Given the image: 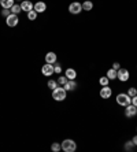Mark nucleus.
<instances>
[{"instance_id": "obj_26", "label": "nucleus", "mask_w": 137, "mask_h": 152, "mask_svg": "<svg viewBox=\"0 0 137 152\" xmlns=\"http://www.w3.org/2000/svg\"><path fill=\"white\" fill-rule=\"evenodd\" d=\"M10 14H11V10H10V8H3V10H1V15H3L4 18H7Z\"/></svg>"}, {"instance_id": "obj_22", "label": "nucleus", "mask_w": 137, "mask_h": 152, "mask_svg": "<svg viewBox=\"0 0 137 152\" xmlns=\"http://www.w3.org/2000/svg\"><path fill=\"white\" fill-rule=\"evenodd\" d=\"M108 81H110V80H108V77L106 75V77H101L100 80H99V84H100L101 86H106V85H108Z\"/></svg>"}, {"instance_id": "obj_24", "label": "nucleus", "mask_w": 137, "mask_h": 152, "mask_svg": "<svg viewBox=\"0 0 137 152\" xmlns=\"http://www.w3.org/2000/svg\"><path fill=\"white\" fill-rule=\"evenodd\" d=\"M67 81H68V80H67V77H66V75H65V77H59L58 78V85H62V86H63V85H65Z\"/></svg>"}, {"instance_id": "obj_18", "label": "nucleus", "mask_w": 137, "mask_h": 152, "mask_svg": "<svg viewBox=\"0 0 137 152\" xmlns=\"http://www.w3.org/2000/svg\"><path fill=\"white\" fill-rule=\"evenodd\" d=\"M37 12L34 10H32V11H29V12H28V19H29V21H36L37 19Z\"/></svg>"}, {"instance_id": "obj_9", "label": "nucleus", "mask_w": 137, "mask_h": 152, "mask_svg": "<svg viewBox=\"0 0 137 152\" xmlns=\"http://www.w3.org/2000/svg\"><path fill=\"white\" fill-rule=\"evenodd\" d=\"M112 95V89L108 86V85H106V86H103V88L100 89V97L101 99H110Z\"/></svg>"}, {"instance_id": "obj_25", "label": "nucleus", "mask_w": 137, "mask_h": 152, "mask_svg": "<svg viewBox=\"0 0 137 152\" xmlns=\"http://www.w3.org/2000/svg\"><path fill=\"white\" fill-rule=\"evenodd\" d=\"M133 147H134L133 141H128V142H125V149H126V151H132V149H133Z\"/></svg>"}, {"instance_id": "obj_19", "label": "nucleus", "mask_w": 137, "mask_h": 152, "mask_svg": "<svg viewBox=\"0 0 137 152\" xmlns=\"http://www.w3.org/2000/svg\"><path fill=\"white\" fill-rule=\"evenodd\" d=\"M107 77H108V80H115L117 78V70L110 69V70L107 71Z\"/></svg>"}, {"instance_id": "obj_17", "label": "nucleus", "mask_w": 137, "mask_h": 152, "mask_svg": "<svg viewBox=\"0 0 137 152\" xmlns=\"http://www.w3.org/2000/svg\"><path fill=\"white\" fill-rule=\"evenodd\" d=\"M10 10H11V12H12V14H17V15H18L19 12L22 11L21 4H14V6H12V7L10 8Z\"/></svg>"}, {"instance_id": "obj_27", "label": "nucleus", "mask_w": 137, "mask_h": 152, "mask_svg": "<svg viewBox=\"0 0 137 152\" xmlns=\"http://www.w3.org/2000/svg\"><path fill=\"white\" fill-rule=\"evenodd\" d=\"M54 71L56 73V74H60V73H62V67H60V64L54 63Z\"/></svg>"}, {"instance_id": "obj_21", "label": "nucleus", "mask_w": 137, "mask_h": 152, "mask_svg": "<svg viewBox=\"0 0 137 152\" xmlns=\"http://www.w3.org/2000/svg\"><path fill=\"white\" fill-rule=\"evenodd\" d=\"M47 86L50 89H52V91H54V89L58 86V82L55 81V80H50V81H48V84H47Z\"/></svg>"}, {"instance_id": "obj_31", "label": "nucleus", "mask_w": 137, "mask_h": 152, "mask_svg": "<svg viewBox=\"0 0 137 152\" xmlns=\"http://www.w3.org/2000/svg\"><path fill=\"white\" fill-rule=\"evenodd\" d=\"M21 1H22V0H21Z\"/></svg>"}, {"instance_id": "obj_20", "label": "nucleus", "mask_w": 137, "mask_h": 152, "mask_svg": "<svg viewBox=\"0 0 137 152\" xmlns=\"http://www.w3.org/2000/svg\"><path fill=\"white\" fill-rule=\"evenodd\" d=\"M51 149L54 152H59L62 149V145L59 144V142H52V145H51Z\"/></svg>"}, {"instance_id": "obj_30", "label": "nucleus", "mask_w": 137, "mask_h": 152, "mask_svg": "<svg viewBox=\"0 0 137 152\" xmlns=\"http://www.w3.org/2000/svg\"><path fill=\"white\" fill-rule=\"evenodd\" d=\"M132 141H133V144L137 147V136H134V137H133V140H132Z\"/></svg>"}, {"instance_id": "obj_29", "label": "nucleus", "mask_w": 137, "mask_h": 152, "mask_svg": "<svg viewBox=\"0 0 137 152\" xmlns=\"http://www.w3.org/2000/svg\"><path fill=\"white\" fill-rule=\"evenodd\" d=\"M132 104H133V106H136V107H137V95H136V96H133V97H132Z\"/></svg>"}, {"instance_id": "obj_1", "label": "nucleus", "mask_w": 137, "mask_h": 152, "mask_svg": "<svg viewBox=\"0 0 137 152\" xmlns=\"http://www.w3.org/2000/svg\"><path fill=\"white\" fill-rule=\"evenodd\" d=\"M66 95H67V91L63 86H59V85L52 91V99L56 100V102H63L66 99Z\"/></svg>"}, {"instance_id": "obj_4", "label": "nucleus", "mask_w": 137, "mask_h": 152, "mask_svg": "<svg viewBox=\"0 0 137 152\" xmlns=\"http://www.w3.org/2000/svg\"><path fill=\"white\" fill-rule=\"evenodd\" d=\"M68 11H70V14H73V15L79 14V12L82 11V4L78 3V1H73V3H70V6H68Z\"/></svg>"}, {"instance_id": "obj_23", "label": "nucleus", "mask_w": 137, "mask_h": 152, "mask_svg": "<svg viewBox=\"0 0 137 152\" xmlns=\"http://www.w3.org/2000/svg\"><path fill=\"white\" fill-rule=\"evenodd\" d=\"M128 95H129L130 97H133V96H136V95H137V89L134 88V86L129 88V89H128Z\"/></svg>"}, {"instance_id": "obj_28", "label": "nucleus", "mask_w": 137, "mask_h": 152, "mask_svg": "<svg viewBox=\"0 0 137 152\" xmlns=\"http://www.w3.org/2000/svg\"><path fill=\"white\" fill-rule=\"evenodd\" d=\"M112 69H114V70H119V69H121V64H119L118 62H115V63L112 64Z\"/></svg>"}, {"instance_id": "obj_3", "label": "nucleus", "mask_w": 137, "mask_h": 152, "mask_svg": "<svg viewBox=\"0 0 137 152\" xmlns=\"http://www.w3.org/2000/svg\"><path fill=\"white\" fill-rule=\"evenodd\" d=\"M60 145H62V149L65 152H74L77 149V144L74 142V140H70V138L65 140Z\"/></svg>"}, {"instance_id": "obj_13", "label": "nucleus", "mask_w": 137, "mask_h": 152, "mask_svg": "<svg viewBox=\"0 0 137 152\" xmlns=\"http://www.w3.org/2000/svg\"><path fill=\"white\" fill-rule=\"evenodd\" d=\"M63 88H65L67 92H68V91H74V89L77 88V82L74 81V80H68V81L63 85Z\"/></svg>"}, {"instance_id": "obj_14", "label": "nucleus", "mask_w": 137, "mask_h": 152, "mask_svg": "<svg viewBox=\"0 0 137 152\" xmlns=\"http://www.w3.org/2000/svg\"><path fill=\"white\" fill-rule=\"evenodd\" d=\"M65 75L67 77V80H76L77 77V71L74 70V69H67L65 73Z\"/></svg>"}, {"instance_id": "obj_16", "label": "nucleus", "mask_w": 137, "mask_h": 152, "mask_svg": "<svg viewBox=\"0 0 137 152\" xmlns=\"http://www.w3.org/2000/svg\"><path fill=\"white\" fill-rule=\"evenodd\" d=\"M93 8V3L90 1V0H85L82 3V10H85V11H90Z\"/></svg>"}, {"instance_id": "obj_2", "label": "nucleus", "mask_w": 137, "mask_h": 152, "mask_svg": "<svg viewBox=\"0 0 137 152\" xmlns=\"http://www.w3.org/2000/svg\"><path fill=\"white\" fill-rule=\"evenodd\" d=\"M117 103H118L119 106L126 107V106H129V104H132V97H130L128 93H119V95L117 96Z\"/></svg>"}, {"instance_id": "obj_5", "label": "nucleus", "mask_w": 137, "mask_h": 152, "mask_svg": "<svg viewBox=\"0 0 137 152\" xmlns=\"http://www.w3.org/2000/svg\"><path fill=\"white\" fill-rule=\"evenodd\" d=\"M129 77H130V74L128 69H119V70H117V78H118L119 81L126 82L129 80Z\"/></svg>"}, {"instance_id": "obj_6", "label": "nucleus", "mask_w": 137, "mask_h": 152, "mask_svg": "<svg viewBox=\"0 0 137 152\" xmlns=\"http://www.w3.org/2000/svg\"><path fill=\"white\" fill-rule=\"evenodd\" d=\"M6 22H7V26H10V28H14V26L18 25V22H19V18L17 14H12L11 12L10 15H8L7 18H6Z\"/></svg>"}, {"instance_id": "obj_8", "label": "nucleus", "mask_w": 137, "mask_h": 152, "mask_svg": "<svg viewBox=\"0 0 137 152\" xmlns=\"http://www.w3.org/2000/svg\"><path fill=\"white\" fill-rule=\"evenodd\" d=\"M125 115L128 118H132V117H136L137 115V107L133 106V104H129V106L125 107Z\"/></svg>"}, {"instance_id": "obj_11", "label": "nucleus", "mask_w": 137, "mask_h": 152, "mask_svg": "<svg viewBox=\"0 0 137 152\" xmlns=\"http://www.w3.org/2000/svg\"><path fill=\"white\" fill-rule=\"evenodd\" d=\"M33 7H34V4H33L32 1H29V0H22L21 1V8H22V11H25V12L32 11Z\"/></svg>"}, {"instance_id": "obj_7", "label": "nucleus", "mask_w": 137, "mask_h": 152, "mask_svg": "<svg viewBox=\"0 0 137 152\" xmlns=\"http://www.w3.org/2000/svg\"><path fill=\"white\" fill-rule=\"evenodd\" d=\"M41 73H43V75H45V77H51V75L55 73L54 71V64L45 63L43 67H41Z\"/></svg>"}, {"instance_id": "obj_12", "label": "nucleus", "mask_w": 137, "mask_h": 152, "mask_svg": "<svg viewBox=\"0 0 137 152\" xmlns=\"http://www.w3.org/2000/svg\"><path fill=\"white\" fill-rule=\"evenodd\" d=\"M56 59H58V56H56L55 52H48L47 55H45V63L54 64V63H56Z\"/></svg>"}, {"instance_id": "obj_15", "label": "nucleus", "mask_w": 137, "mask_h": 152, "mask_svg": "<svg viewBox=\"0 0 137 152\" xmlns=\"http://www.w3.org/2000/svg\"><path fill=\"white\" fill-rule=\"evenodd\" d=\"M14 4V0H0V6L3 8H11Z\"/></svg>"}, {"instance_id": "obj_10", "label": "nucleus", "mask_w": 137, "mask_h": 152, "mask_svg": "<svg viewBox=\"0 0 137 152\" xmlns=\"http://www.w3.org/2000/svg\"><path fill=\"white\" fill-rule=\"evenodd\" d=\"M33 10L36 11L37 14L45 12V11H47V4L44 3V1H37V3L34 4V7H33Z\"/></svg>"}]
</instances>
